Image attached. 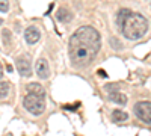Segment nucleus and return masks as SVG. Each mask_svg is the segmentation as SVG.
<instances>
[{
    "mask_svg": "<svg viewBox=\"0 0 151 136\" xmlns=\"http://www.w3.org/2000/svg\"><path fill=\"white\" fill-rule=\"evenodd\" d=\"M101 47L100 33L91 26H82L70 38L68 53L71 64L77 68L88 67L95 59Z\"/></svg>",
    "mask_w": 151,
    "mask_h": 136,
    "instance_id": "f257e3e1",
    "label": "nucleus"
},
{
    "mask_svg": "<svg viewBox=\"0 0 151 136\" xmlns=\"http://www.w3.org/2000/svg\"><path fill=\"white\" fill-rule=\"evenodd\" d=\"M121 30L124 33V36L130 41H136L141 40L142 36L147 33L148 30V21L142 14H137V12H129V15L125 17Z\"/></svg>",
    "mask_w": 151,
    "mask_h": 136,
    "instance_id": "f03ea898",
    "label": "nucleus"
},
{
    "mask_svg": "<svg viewBox=\"0 0 151 136\" xmlns=\"http://www.w3.org/2000/svg\"><path fill=\"white\" fill-rule=\"evenodd\" d=\"M23 104L32 115H41L45 110V95L27 92V95L23 100Z\"/></svg>",
    "mask_w": 151,
    "mask_h": 136,
    "instance_id": "7ed1b4c3",
    "label": "nucleus"
},
{
    "mask_svg": "<svg viewBox=\"0 0 151 136\" xmlns=\"http://www.w3.org/2000/svg\"><path fill=\"white\" fill-rule=\"evenodd\" d=\"M134 115L144 124L151 126V101H139L134 104Z\"/></svg>",
    "mask_w": 151,
    "mask_h": 136,
    "instance_id": "20e7f679",
    "label": "nucleus"
},
{
    "mask_svg": "<svg viewBox=\"0 0 151 136\" xmlns=\"http://www.w3.org/2000/svg\"><path fill=\"white\" fill-rule=\"evenodd\" d=\"M41 38V32L38 30L35 26H29L26 30H24V40H26L27 44H36Z\"/></svg>",
    "mask_w": 151,
    "mask_h": 136,
    "instance_id": "39448f33",
    "label": "nucleus"
},
{
    "mask_svg": "<svg viewBox=\"0 0 151 136\" xmlns=\"http://www.w3.org/2000/svg\"><path fill=\"white\" fill-rule=\"evenodd\" d=\"M36 74H38V77L42 79V80L48 79V76H50V68H48V64L44 58L36 60Z\"/></svg>",
    "mask_w": 151,
    "mask_h": 136,
    "instance_id": "423d86ee",
    "label": "nucleus"
},
{
    "mask_svg": "<svg viewBox=\"0 0 151 136\" xmlns=\"http://www.w3.org/2000/svg\"><path fill=\"white\" fill-rule=\"evenodd\" d=\"M17 68H18V73L21 74L23 77H29L30 76V62L26 59V58H18L17 59Z\"/></svg>",
    "mask_w": 151,
    "mask_h": 136,
    "instance_id": "0eeeda50",
    "label": "nucleus"
},
{
    "mask_svg": "<svg viewBox=\"0 0 151 136\" xmlns=\"http://www.w3.org/2000/svg\"><path fill=\"white\" fill-rule=\"evenodd\" d=\"M56 18H58L60 23H70V21L73 20V14H71L68 9L60 8V9L56 12Z\"/></svg>",
    "mask_w": 151,
    "mask_h": 136,
    "instance_id": "6e6552de",
    "label": "nucleus"
},
{
    "mask_svg": "<svg viewBox=\"0 0 151 136\" xmlns=\"http://www.w3.org/2000/svg\"><path fill=\"white\" fill-rule=\"evenodd\" d=\"M109 100H112L116 104H125L127 103V97H125L124 94H121V92H118V91H112L109 94Z\"/></svg>",
    "mask_w": 151,
    "mask_h": 136,
    "instance_id": "1a4fd4ad",
    "label": "nucleus"
},
{
    "mask_svg": "<svg viewBox=\"0 0 151 136\" xmlns=\"http://www.w3.org/2000/svg\"><path fill=\"white\" fill-rule=\"evenodd\" d=\"M26 89H27V92H33V94H41V95H45V91H44V88L40 85V83H29L27 86H26Z\"/></svg>",
    "mask_w": 151,
    "mask_h": 136,
    "instance_id": "9d476101",
    "label": "nucleus"
},
{
    "mask_svg": "<svg viewBox=\"0 0 151 136\" xmlns=\"http://www.w3.org/2000/svg\"><path fill=\"white\" fill-rule=\"evenodd\" d=\"M112 118H113V121H116V122H122V121L129 119V115L125 112H122V110H113V112H112Z\"/></svg>",
    "mask_w": 151,
    "mask_h": 136,
    "instance_id": "9b49d317",
    "label": "nucleus"
},
{
    "mask_svg": "<svg viewBox=\"0 0 151 136\" xmlns=\"http://www.w3.org/2000/svg\"><path fill=\"white\" fill-rule=\"evenodd\" d=\"M129 12H130V9H121V11H119V14H118V17H116V24L119 26V29H121V26H122L125 17L129 15Z\"/></svg>",
    "mask_w": 151,
    "mask_h": 136,
    "instance_id": "f8f14e48",
    "label": "nucleus"
},
{
    "mask_svg": "<svg viewBox=\"0 0 151 136\" xmlns=\"http://www.w3.org/2000/svg\"><path fill=\"white\" fill-rule=\"evenodd\" d=\"M9 92V83L8 82H0V97L5 98Z\"/></svg>",
    "mask_w": 151,
    "mask_h": 136,
    "instance_id": "ddd939ff",
    "label": "nucleus"
},
{
    "mask_svg": "<svg viewBox=\"0 0 151 136\" xmlns=\"http://www.w3.org/2000/svg\"><path fill=\"white\" fill-rule=\"evenodd\" d=\"M110 45H112L113 48H116V50H121V48H122V44H121L116 38H110Z\"/></svg>",
    "mask_w": 151,
    "mask_h": 136,
    "instance_id": "4468645a",
    "label": "nucleus"
},
{
    "mask_svg": "<svg viewBox=\"0 0 151 136\" xmlns=\"http://www.w3.org/2000/svg\"><path fill=\"white\" fill-rule=\"evenodd\" d=\"M0 11L2 12H8L9 11V2L8 0H0Z\"/></svg>",
    "mask_w": 151,
    "mask_h": 136,
    "instance_id": "2eb2a0df",
    "label": "nucleus"
},
{
    "mask_svg": "<svg viewBox=\"0 0 151 136\" xmlns=\"http://www.w3.org/2000/svg\"><path fill=\"white\" fill-rule=\"evenodd\" d=\"M98 74H100V76H103V77H106V76H107V74H106L103 70H100V71H98Z\"/></svg>",
    "mask_w": 151,
    "mask_h": 136,
    "instance_id": "dca6fc26",
    "label": "nucleus"
},
{
    "mask_svg": "<svg viewBox=\"0 0 151 136\" xmlns=\"http://www.w3.org/2000/svg\"><path fill=\"white\" fill-rule=\"evenodd\" d=\"M2 76H3V68H2V65H0V79H2Z\"/></svg>",
    "mask_w": 151,
    "mask_h": 136,
    "instance_id": "f3484780",
    "label": "nucleus"
},
{
    "mask_svg": "<svg viewBox=\"0 0 151 136\" xmlns=\"http://www.w3.org/2000/svg\"><path fill=\"white\" fill-rule=\"evenodd\" d=\"M2 23H3V21H2V18H0V24H2Z\"/></svg>",
    "mask_w": 151,
    "mask_h": 136,
    "instance_id": "a211bd4d",
    "label": "nucleus"
}]
</instances>
